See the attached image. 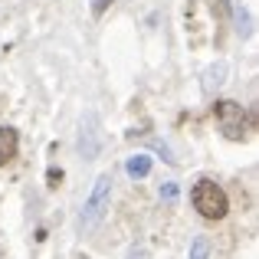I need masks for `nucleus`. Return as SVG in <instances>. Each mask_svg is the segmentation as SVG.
Here are the masks:
<instances>
[{"mask_svg":"<svg viewBox=\"0 0 259 259\" xmlns=\"http://www.w3.org/2000/svg\"><path fill=\"white\" fill-rule=\"evenodd\" d=\"M213 118H217V125H220V132H223V138H230V141H243V138H249V115H246V108L240 105V102H233V99H217L213 102Z\"/></svg>","mask_w":259,"mask_h":259,"instance_id":"2","label":"nucleus"},{"mask_svg":"<svg viewBox=\"0 0 259 259\" xmlns=\"http://www.w3.org/2000/svg\"><path fill=\"white\" fill-rule=\"evenodd\" d=\"M177 194H181V187H177L174 181H167V184H161V200H167V203H174L177 200Z\"/></svg>","mask_w":259,"mask_h":259,"instance_id":"10","label":"nucleus"},{"mask_svg":"<svg viewBox=\"0 0 259 259\" xmlns=\"http://www.w3.org/2000/svg\"><path fill=\"white\" fill-rule=\"evenodd\" d=\"M102 151V132H99V115L95 112H85L82 118V128H79V154H82L85 161L99 158Z\"/></svg>","mask_w":259,"mask_h":259,"instance_id":"4","label":"nucleus"},{"mask_svg":"<svg viewBox=\"0 0 259 259\" xmlns=\"http://www.w3.org/2000/svg\"><path fill=\"white\" fill-rule=\"evenodd\" d=\"M17 151H20V135H17V128L4 125V128H0V167L10 164V161L17 158Z\"/></svg>","mask_w":259,"mask_h":259,"instance_id":"5","label":"nucleus"},{"mask_svg":"<svg viewBox=\"0 0 259 259\" xmlns=\"http://www.w3.org/2000/svg\"><path fill=\"white\" fill-rule=\"evenodd\" d=\"M223 79H227V63H217L210 66L207 72H203V92H213V85H223Z\"/></svg>","mask_w":259,"mask_h":259,"instance_id":"8","label":"nucleus"},{"mask_svg":"<svg viewBox=\"0 0 259 259\" xmlns=\"http://www.w3.org/2000/svg\"><path fill=\"white\" fill-rule=\"evenodd\" d=\"M125 174L132 177V181L148 177V174H151V158H148V154H132V158L125 161Z\"/></svg>","mask_w":259,"mask_h":259,"instance_id":"6","label":"nucleus"},{"mask_svg":"<svg viewBox=\"0 0 259 259\" xmlns=\"http://www.w3.org/2000/svg\"><path fill=\"white\" fill-rule=\"evenodd\" d=\"M190 200H194V210L203 217V220H223L227 210H230L227 190H223L217 181H210V177H200V181L194 184Z\"/></svg>","mask_w":259,"mask_h":259,"instance_id":"1","label":"nucleus"},{"mask_svg":"<svg viewBox=\"0 0 259 259\" xmlns=\"http://www.w3.org/2000/svg\"><path fill=\"white\" fill-rule=\"evenodd\" d=\"M230 10H233V20H236V33H240V36H249V33H253V17H249V10L243 4H230Z\"/></svg>","mask_w":259,"mask_h":259,"instance_id":"7","label":"nucleus"},{"mask_svg":"<svg viewBox=\"0 0 259 259\" xmlns=\"http://www.w3.org/2000/svg\"><path fill=\"white\" fill-rule=\"evenodd\" d=\"M112 4H115V0H95V4H92V13H95V17H102V13H105Z\"/></svg>","mask_w":259,"mask_h":259,"instance_id":"11","label":"nucleus"},{"mask_svg":"<svg viewBox=\"0 0 259 259\" xmlns=\"http://www.w3.org/2000/svg\"><path fill=\"white\" fill-rule=\"evenodd\" d=\"M187 259H210V240H207V236H194Z\"/></svg>","mask_w":259,"mask_h":259,"instance_id":"9","label":"nucleus"},{"mask_svg":"<svg viewBox=\"0 0 259 259\" xmlns=\"http://www.w3.org/2000/svg\"><path fill=\"white\" fill-rule=\"evenodd\" d=\"M108 203H112V174H99L89 190L85 203H82V213H79V227L82 230H92L99 227V220L105 217Z\"/></svg>","mask_w":259,"mask_h":259,"instance_id":"3","label":"nucleus"}]
</instances>
